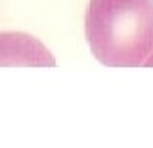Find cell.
Returning <instances> with one entry per match:
<instances>
[{"instance_id": "cell-2", "label": "cell", "mask_w": 153, "mask_h": 148, "mask_svg": "<svg viewBox=\"0 0 153 148\" xmlns=\"http://www.w3.org/2000/svg\"><path fill=\"white\" fill-rule=\"evenodd\" d=\"M0 65H56L50 50L25 33H0Z\"/></svg>"}, {"instance_id": "cell-1", "label": "cell", "mask_w": 153, "mask_h": 148, "mask_svg": "<svg viewBox=\"0 0 153 148\" xmlns=\"http://www.w3.org/2000/svg\"><path fill=\"white\" fill-rule=\"evenodd\" d=\"M84 31L103 65H143L153 54V0H90Z\"/></svg>"}, {"instance_id": "cell-3", "label": "cell", "mask_w": 153, "mask_h": 148, "mask_svg": "<svg viewBox=\"0 0 153 148\" xmlns=\"http://www.w3.org/2000/svg\"><path fill=\"white\" fill-rule=\"evenodd\" d=\"M143 65H153V54H151V58H147L146 62H143Z\"/></svg>"}]
</instances>
